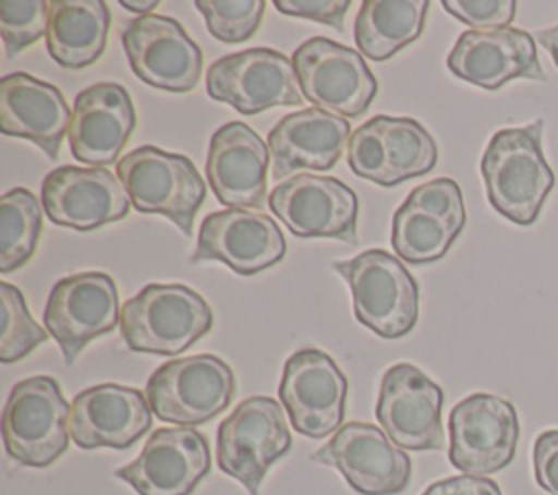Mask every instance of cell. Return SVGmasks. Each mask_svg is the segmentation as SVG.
<instances>
[{
    "label": "cell",
    "instance_id": "obj_29",
    "mask_svg": "<svg viewBox=\"0 0 558 495\" xmlns=\"http://www.w3.org/2000/svg\"><path fill=\"white\" fill-rule=\"evenodd\" d=\"M427 9L425 0H364L353 24L355 46L373 61L390 59L418 39Z\"/></svg>",
    "mask_w": 558,
    "mask_h": 495
},
{
    "label": "cell",
    "instance_id": "obj_13",
    "mask_svg": "<svg viewBox=\"0 0 558 495\" xmlns=\"http://www.w3.org/2000/svg\"><path fill=\"white\" fill-rule=\"evenodd\" d=\"M466 222L460 185L449 177L416 185L392 216V249L408 264L440 259Z\"/></svg>",
    "mask_w": 558,
    "mask_h": 495
},
{
    "label": "cell",
    "instance_id": "obj_10",
    "mask_svg": "<svg viewBox=\"0 0 558 495\" xmlns=\"http://www.w3.org/2000/svg\"><path fill=\"white\" fill-rule=\"evenodd\" d=\"M209 98L231 105L244 116L270 107H296L303 92L294 63L272 48H248L214 61L205 81Z\"/></svg>",
    "mask_w": 558,
    "mask_h": 495
},
{
    "label": "cell",
    "instance_id": "obj_37",
    "mask_svg": "<svg viewBox=\"0 0 558 495\" xmlns=\"http://www.w3.org/2000/svg\"><path fill=\"white\" fill-rule=\"evenodd\" d=\"M421 495H501V488L490 478L453 475L429 484Z\"/></svg>",
    "mask_w": 558,
    "mask_h": 495
},
{
    "label": "cell",
    "instance_id": "obj_34",
    "mask_svg": "<svg viewBox=\"0 0 558 495\" xmlns=\"http://www.w3.org/2000/svg\"><path fill=\"white\" fill-rule=\"evenodd\" d=\"M442 7L471 31L506 28L517 15L514 0H442Z\"/></svg>",
    "mask_w": 558,
    "mask_h": 495
},
{
    "label": "cell",
    "instance_id": "obj_23",
    "mask_svg": "<svg viewBox=\"0 0 558 495\" xmlns=\"http://www.w3.org/2000/svg\"><path fill=\"white\" fill-rule=\"evenodd\" d=\"M146 393L120 384H98L81 390L70 403V438L81 449H126L153 423Z\"/></svg>",
    "mask_w": 558,
    "mask_h": 495
},
{
    "label": "cell",
    "instance_id": "obj_12",
    "mask_svg": "<svg viewBox=\"0 0 558 495\" xmlns=\"http://www.w3.org/2000/svg\"><path fill=\"white\" fill-rule=\"evenodd\" d=\"M120 310L111 275L85 270L52 286L44 307V325L57 340L65 364H72L94 338L120 325Z\"/></svg>",
    "mask_w": 558,
    "mask_h": 495
},
{
    "label": "cell",
    "instance_id": "obj_38",
    "mask_svg": "<svg viewBox=\"0 0 558 495\" xmlns=\"http://www.w3.org/2000/svg\"><path fill=\"white\" fill-rule=\"evenodd\" d=\"M536 39L541 46L547 48V52L551 55L556 68H558V24L556 26H549V28H541L536 33Z\"/></svg>",
    "mask_w": 558,
    "mask_h": 495
},
{
    "label": "cell",
    "instance_id": "obj_19",
    "mask_svg": "<svg viewBox=\"0 0 558 495\" xmlns=\"http://www.w3.org/2000/svg\"><path fill=\"white\" fill-rule=\"evenodd\" d=\"M209 469L207 438L194 427L179 425L155 430L140 456L116 469V478L140 495H190Z\"/></svg>",
    "mask_w": 558,
    "mask_h": 495
},
{
    "label": "cell",
    "instance_id": "obj_36",
    "mask_svg": "<svg viewBox=\"0 0 558 495\" xmlns=\"http://www.w3.org/2000/svg\"><path fill=\"white\" fill-rule=\"evenodd\" d=\"M534 478L549 495H558V430H545L532 447Z\"/></svg>",
    "mask_w": 558,
    "mask_h": 495
},
{
    "label": "cell",
    "instance_id": "obj_35",
    "mask_svg": "<svg viewBox=\"0 0 558 495\" xmlns=\"http://www.w3.org/2000/svg\"><path fill=\"white\" fill-rule=\"evenodd\" d=\"M275 7L283 15H296L344 31V15L351 0H275Z\"/></svg>",
    "mask_w": 558,
    "mask_h": 495
},
{
    "label": "cell",
    "instance_id": "obj_5",
    "mask_svg": "<svg viewBox=\"0 0 558 495\" xmlns=\"http://www.w3.org/2000/svg\"><path fill=\"white\" fill-rule=\"evenodd\" d=\"M2 440L7 454L24 467H48L70 440V406L59 382L33 375L17 382L2 410Z\"/></svg>",
    "mask_w": 558,
    "mask_h": 495
},
{
    "label": "cell",
    "instance_id": "obj_18",
    "mask_svg": "<svg viewBox=\"0 0 558 495\" xmlns=\"http://www.w3.org/2000/svg\"><path fill=\"white\" fill-rule=\"evenodd\" d=\"M122 46L133 74L146 85L185 94L196 87L203 52L168 15H142L122 28Z\"/></svg>",
    "mask_w": 558,
    "mask_h": 495
},
{
    "label": "cell",
    "instance_id": "obj_9",
    "mask_svg": "<svg viewBox=\"0 0 558 495\" xmlns=\"http://www.w3.org/2000/svg\"><path fill=\"white\" fill-rule=\"evenodd\" d=\"M292 63L303 98L312 107L342 118H357L366 113L377 94V81L364 57L327 37L303 41L294 50Z\"/></svg>",
    "mask_w": 558,
    "mask_h": 495
},
{
    "label": "cell",
    "instance_id": "obj_17",
    "mask_svg": "<svg viewBox=\"0 0 558 495\" xmlns=\"http://www.w3.org/2000/svg\"><path fill=\"white\" fill-rule=\"evenodd\" d=\"M440 410L442 388L418 366L399 362L384 373L375 414L397 447L412 451L442 449Z\"/></svg>",
    "mask_w": 558,
    "mask_h": 495
},
{
    "label": "cell",
    "instance_id": "obj_26",
    "mask_svg": "<svg viewBox=\"0 0 558 495\" xmlns=\"http://www.w3.org/2000/svg\"><path fill=\"white\" fill-rule=\"evenodd\" d=\"M351 133L347 118L318 107L283 116L268 133L272 179L279 183V179H286L301 168H333Z\"/></svg>",
    "mask_w": 558,
    "mask_h": 495
},
{
    "label": "cell",
    "instance_id": "obj_7",
    "mask_svg": "<svg viewBox=\"0 0 558 495\" xmlns=\"http://www.w3.org/2000/svg\"><path fill=\"white\" fill-rule=\"evenodd\" d=\"M235 377L211 353H196L161 364L146 382V399L157 419L185 427L207 423L231 403Z\"/></svg>",
    "mask_w": 558,
    "mask_h": 495
},
{
    "label": "cell",
    "instance_id": "obj_2",
    "mask_svg": "<svg viewBox=\"0 0 558 495\" xmlns=\"http://www.w3.org/2000/svg\"><path fill=\"white\" fill-rule=\"evenodd\" d=\"M214 323L209 303L183 283H148L120 310V331L131 351L177 355Z\"/></svg>",
    "mask_w": 558,
    "mask_h": 495
},
{
    "label": "cell",
    "instance_id": "obj_30",
    "mask_svg": "<svg viewBox=\"0 0 558 495\" xmlns=\"http://www.w3.org/2000/svg\"><path fill=\"white\" fill-rule=\"evenodd\" d=\"M41 203L26 188H13L0 198V270L26 264L41 233Z\"/></svg>",
    "mask_w": 558,
    "mask_h": 495
},
{
    "label": "cell",
    "instance_id": "obj_6",
    "mask_svg": "<svg viewBox=\"0 0 558 495\" xmlns=\"http://www.w3.org/2000/svg\"><path fill=\"white\" fill-rule=\"evenodd\" d=\"M292 436L283 406L272 397H248L218 425L216 458L222 473L257 495L270 464L288 454Z\"/></svg>",
    "mask_w": 558,
    "mask_h": 495
},
{
    "label": "cell",
    "instance_id": "obj_32",
    "mask_svg": "<svg viewBox=\"0 0 558 495\" xmlns=\"http://www.w3.org/2000/svg\"><path fill=\"white\" fill-rule=\"evenodd\" d=\"M209 33L225 44H242L262 24L264 0H196L194 2Z\"/></svg>",
    "mask_w": 558,
    "mask_h": 495
},
{
    "label": "cell",
    "instance_id": "obj_28",
    "mask_svg": "<svg viewBox=\"0 0 558 495\" xmlns=\"http://www.w3.org/2000/svg\"><path fill=\"white\" fill-rule=\"evenodd\" d=\"M111 15L102 0L48 2V55L68 70L92 65L107 46Z\"/></svg>",
    "mask_w": 558,
    "mask_h": 495
},
{
    "label": "cell",
    "instance_id": "obj_25",
    "mask_svg": "<svg viewBox=\"0 0 558 495\" xmlns=\"http://www.w3.org/2000/svg\"><path fill=\"white\" fill-rule=\"evenodd\" d=\"M268 148L244 122H227L209 140L207 179L229 209H259L266 203Z\"/></svg>",
    "mask_w": 558,
    "mask_h": 495
},
{
    "label": "cell",
    "instance_id": "obj_21",
    "mask_svg": "<svg viewBox=\"0 0 558 495\" xmlns=\"http://www.w3.org/2000/svg\"><path fill=\"white\" fill-rule=\"evenodd\" d=\"M41 205L54 225L92 231L122 220L131 198L107 168L59 166L41 181Z\"/></svg>",
    "mask_w": 558,
    "mask_h": 495
},
{
    "label": "cell",
    "instance_id": "obj_33",
    "mask_svg": "<svg viewBox=\"0 0 558 495\" xmlns=\"http://www.w3.org/2000/svg\"><path fill=\"white\" fill-rule=\"evenodd\" d=\"M48 28V2L44 0H2L0 35L7 57H15L37 41Z\"/></svg>",
    "mask_w": 558,
    "mask_h": 495
},
{
    "label": "cell",
    "instance_id": "obj_24",
    "mask_svg": "<svg viewBox=\"0 0 558 495\" xmlns=\"http://www.w3.org/2000/svg\"><path fill=\"white\" fill-rule=\"evenodd\" d=\"M135 129V109L120 83H94L76 94L70 120V150L76 161L107 168L118 161Z\"/></svg>",
    "mask_w": 558,
    "mask_h": 495
},
{
    "label": "cell",
    "instance_id": "obj_22",
    "mask_svg": "<svg viewBox=\"0 0 558 495\" xmlns=\"http://www.w3.org/2000/svg\"><path fill=\"white\" fill-rule=\"evenodd\" d=\"M447 68L458 79L497 89L514 79L545 81L534 37L514 26L464 31L447 55Z\"/></svg>",
    "mask_w": 558,
    "mask_h": 495
},
{
    "label": "cell",
    "instance_id": "obj_1",
    "mask_svg": "<svg viewBox=\"0 0 558 495\" xmlns=\"http://www.w3.org/2000/svg\"><path fill=\"white\" fill-rule=\"evenodd\" d=\"M480 172L493 209L514 225H532L554 190V172L543 155V120L493 133Z\"/></svg>",
    "mask_w": 558,
    "mask_h": 495
},
{
    "label": "cell",
    "instance_id": "obj_4",
    "mask_svg": "<svg viewBox=\"0 0 558 495\" xmlns=\"http://www.w3.org/2000/svg\"><path fill=\"white\" fill-rule=\"evenodd\" d=\"M116 172L137 212L161 214L185 236L192 233L207 185L190 157L146 144L126 153Z\"/></svg>",
    "mask_w": 558,
    "mask_h": 495
},
{
    "label": "cell",
    "instance_id": "obj_15",
    "mask_svg": "<svg viewBox=\"0 0 558 495\" xmlns=\"http://www.w3.org/2000/svg\"><path fill=\"white\" fill-rule=\"evenodd\" d=\"M314 462L333 467L360 495H397L410 482V458L373 423L349 421L327 445L312 454Z\"/></svg>",
    "mask_w": 558,
    "mask_h": 495
},
{
    "label": "cell",
    "instance_id": "obj_8",
    "mask_svg": "<svg viewBox=\"0 0 558 495\" xmlns=\"http://www.w3.org/2000/svg\"><path fill=\"white\" fill-rule=\"evenodd\" d=\"M436 161V142L414 118L373 116L349 137L351 172L384 188L427 174Z\"/></svg>",
    "mask_w": 558,
    "mask_h": 495
},
{
    "label": "cell",
    "instance_id": "obj_11",
    "mask_svg": "<svg viewBox=\"0 0 558 495\" xmlns=\"http://www.w3.org/2000/svg\"><path fill=\"white\" fill-rule=\"evenodd\" d=\"M519 440V416L508 399L473 393L449 414V462L464 475H490L508 467Z\"/></svg>",
    "mask_w": 558,
    "mask_h": 495
},
{
    "label": "cell",
    "instance_id": "obj_31",
    "mask_svg": "<svg viewBox=\"0 0 558 495\" xmlns=\"http://www.w3.org/2000/svg\"><path fill=\"white\" fill-rule=\"evenodd\" d=\"M2 303V331H0V360L4 364L17 362L28 355L35 347L46 340V331L33 321L24 303L22 290L2 281L0 283Z\"/></svg>",
    "mask_w": 558,
    "mask_h": 495
},
{
    "label": "cell",
    "instance_id": "obj_27",
    "mask_svg": "<svg viewBox=\"0 0 558 495\" xmlns=\"http://www.w3.org/2000/svg\"><path fill=\"white\" fill-rule=\"evenodd\" d=\"M70 107L63 94L41 79L13 72L0 81V129L4 135L35 142L50 159L59 157L70 131Z\"/></svg>",
    "mask_w": 558,
    "mask_h": 495
},
{
    "label": "cell",
    "instance_id": "obj_39",
    "mask_svg": "<svg viewBox=\"0 0 558 495\" xmlns=\"http://www.w3.org/2000/svg\"><path fill=\"white\" fill-rule=\"evenodd\" d=\"M157 0H148V2H131V0H120V7H124L126 11H133V13H146V11H153L157 9Z\"/></svg>",
    "mask_w": 558,
    "mask_h": 495
},
{
    "label": "cell",
    "instance_id": "obj_20",
    "mask_svg": "<svg viewBox=\"0 0 558 495\" xmlns=\"http://www.w3.org/2000/svg\"><path fill=\"white\" fill-rule=\"evenodd\" d=\"M283 255L286 238L270 216L251 209H222L201 222L190 262H222L238 275H255L281 262Z\"/></svg>",
    "mask_w": 558,
    "mask_h": 495
},
{
    "label": "cell",
    "instance_id": "obj_16",
    "mask_svg": "<svg viewBox=\"0 0 558 495\" xmlns=\"http://www.w3.org/2000/svg\"><path fill=\"white\" fill-rule=\"evenodd\" d=\"M347 390V377L331 355L320 349H299L283 364L279 401L292 427L318 440L340 427Z\"/></svg>",
    "mask_w": 558,
    "mask_h": 495
},
{
    "label": "cell",
    "instance_id": "obj_14",
    "mask_svg": "<svg viewBox=\"0 0 558 495\" xmlns=\"http://www.w3.org/2000/svg\"><path fill=\"white\" fill-rule=\"evenodd\" d=\"M268 207L296 238L357 242V196L340 179L296 174L272 188Z\"/></svg>",
    "mask_w": 558,
    "mask_h": 495
},
{
    "label": "cell",
    "instance_id": "obj_3",
    "mask_svg": "<svg viewBox=\"0 0 558 495\" xmlns=\"http://www.w3.org/2000/svg\"><path fill=\"white\" fill-rule=\"evenodd\" d=\"M349 283L355 318L381 338H401L418 321V283L399 257L366 249L351 259L333 262Z\"/></svg>",
    "mask_w": 558,
    "mask_h": 495
}]
</instances>
